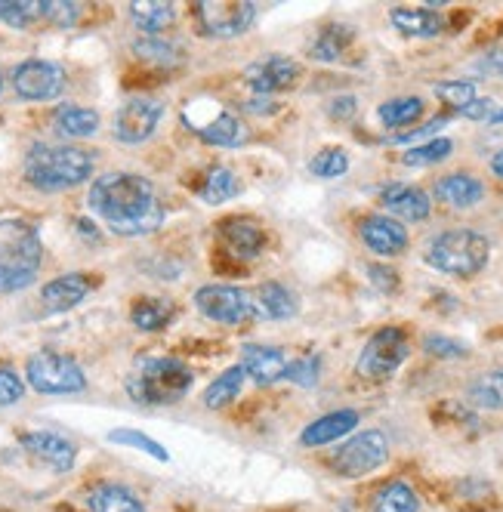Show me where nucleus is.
<instances>
[{"mask_svg":"<svg viewBox=\"0 0 503 512\" xmlns=\"http://www.w3.org/2000/svg\"><path fill=\"white\" fill-rule=\"evenodd\" d=\"M90 210L102 216L115 235H149L164 223V204L152 182L139 173H105L90 186Z\"/></svg>","mask_w":503,"mask_h":512,"instance_id":"obj_1","label":"nucleus"},{"mask_svg":"<svg viewBox=\"0 0 503 512\" xmlns=\"http://www.w3.org/2000/svg\"><path fill=\"white\" fill-rule=\"evenodd\" d=\"M25 176L34 189L44 192H62L75 189L93 176V155L75 145H31L25 158Z\"/></svg>","mask_w":503,"mask_h":512,"instance_id":"obj_2","label":"nucleus"},{"mask_svg":"<svg viewBox=\"0 0 503 512\" xmlns=\"http://www.w3.org/2000/svg\"><path fill=\"white\" fill-rule=\"evenodd\" d=\"M491 241L476 229H448L426 247V263L451 278H473L488 266Z\"/></svg>","mask_w":503,"mask_h":512,"instance_id":"obj_3","label":"nucleus"},{"mask_svg":"<svg viewBox=\"0 0 503 512\" xmlns=\"http://www.w3.org/2000/svg\"><path fill=\"white\" fill-rule=\"evenodd\" d=\"M192 389V371L176 358H152L127 380V392L139 405H176Z\"/></svg>","mask_w":503,"mask_h":512,"instance_id":"obj_4","label":"nucleus"},{"mask_svg":"<svg viewBox=\"0 0 503 512\" xmlns=\"http://www.w3.org/2000/svg\"><path fill=\"white\" fill-rule=\"evenodd\" d=\"M183 124L198 139H204L207 145H220V149H238V145L247 142L244 121L235 112H229L226 105L210 102V99L186 102V108H183Z\"/></svg>","mask_w":503,"mask_h":512,"instance_id":"obj_5","label":"nucleus"},{"mask_svg":"<svg viewBox=\"0 0 503 512\" xmlns=\"http://www.w3.org/2000/svg\"><path fill=\"white\" fill-rule=\"evenodd\" d=\"M25 377L31 389H38L44 395H75L87 389V377L81 371V364L59 352L31 355L25 364Z\"/></svg>","mask_w":503,"mask_h":512,"instance_id":"obj_6","label":"nucleus"},{"mask_svg":"<svg viewBox=\"0 0 503 512\" xmlns=\"http://www.w3.org/2000/svg\"><path fill=\"white\" fill-rule=\"evenodd\" d=\"M408 355H411V343L402 327H380L365 343L362 355H358L355 371L365 380H386L402 368Z\"/></svg>","mask_w":503,"mask_h":512,"instance_id":"obj_7","label":"nucleus"},{"mask_svg":"<svg viewBox=\"0 0 503 512\" xmlns=\"http://www.w3.org/2000/svg\"><path fill=\"white\" fill-rule=\"evenodd\" d=\"M44 260V244L25 219H0V269L38 275Z\"/></svg>","mask_w":503,"mask_h":512,"instance_id":"obj_8","label":"nucleus"},{"mask_svg":"<svg viewBox=\"0 0 503 512\" xmlns=\"http://www.w3.org/2000/svg\"><path fill=\"white\" fill-rule=\"evenodd\" d=\"M386 460H389L386 435L380 429H365L337 448V454L331 457V466L337 475H343V479H358V475H368V472L380 469Z\"/></svg>","mask_w":503,"mask_h":512,"instance_id":"obj_9","label":"nucleus"},{"mask_svg":"<svg viewBox=\"0 0 503 512\" xmlns=\"http://www.w3.org/2000/svg\"><path fill=\"white\" fill-rule=\"evenodd\" d=\"M195 306L204 318L220 321V324H244L257 315L254 297L241 287L229 284H207L195 294Z\"/></svg>","mask_w":503,"mask_h":512,"instance_id":"obj_10","label":"nucleus"},{"mask_svg":"<svg viewBox=\"0 0 503 512\" xmlns=\"http://www.w3.org/2000/svg\"><path fill=\"white\" fill-rule=\"evenodd\" d=\"M13 90L28 102H50L65 90V68L47 59H28L13 71Z\"/></svg>","mask_w":503,"mask_h":512,"instance_id":"obj_11","label":"nucleus"},{"mask_svg":"<svg viewBox=\"0 0 503 512\" xmlns=\"http://www.w3.org/2000/svg\"><path fill=\"white\" fill-rule=\"evenodd\" d=\"M195 16L210 38H238L254 25L257 4H247V0L244 4H210L204 0V4H195Z\"/></svg>","mask_w":503,"mask_h":512,"instance_id":"obj_12","label":"nucleus"},{"mask_svg":"<svg viewBox=\"0 0 503 512\" xmlns=\"http://www.w3.org/2000/svg\"><path fill=\"white\" fill-rule=\"evenodd\" d=\"M161 118H164V105L158 99H146V96L127 99L115 115V136L127 145H139L158 130Z\"/></svg>","mask_w":503,"mask_h":512,"instance_id":"obj_13","label":"nucleus"},{"mask_svg":"<svg viewBox=\"0 0 503 512\" xmlns=\"http://www.w3.org/2000/svg\"><path fill=\"white\" fill-rule=\"evenodd\" d=\"M297 78H300V65L287 56H266L254 65H247V71H244V81L257 96L281 93L287 87H294Z\"/></svg>","mask_w":503,"mask_h":512,"instance_id":"obj_14","label":"nucleus"},{"mask_svg":"<svg viewBox=\"0 0 503 512\" xmlns=\"http://www.w3.org/2000/svg\"><path fill=\"white\" fill-rule=\"evenodd\" d=\"M358 235L377 256H399L408 250V229L386 213H371L358 223Z\"/></svg>","mask_w":503,"mask_h":512,"instance_id":"obj_15","label":"nucleus"},{"mask_svg":"<svg viewBox=\"0 0 503 512\" xmlns=\"http://www.w3.org/2000/svg\"><path fill=\"white\" fill-rule=\"evenodd\" d=\"M287 355L278 346H260V343H247L241 349V371L260 386L278 383L287 374Z\"/></svg>","mask_w":503,"mask_h":512,"instance_id":"obj_16","label":"nucleus"},{"mask_svg":"<svg viewBox=\"0 0 503 512\" xmlns=\"http://www.w3.org/2000/svg\"><path fill=\"white\" fill-rule=\"evenodd\" d=\"M22 448L34 460H41L44 466H50L56 472H68L78 457V448L59 432H28V435H22Z\"/></svg>","mask_w":503,"mask_h":512,"instance_id":"obj_17","label":"nucleus"},{"mask_svg":"<svg viewBox=\"0 0 503 512\" xmlns=\"http://www.w3.org/2000/svg\"><path fill=\"white\" fill-rule=\"evenodd\" d=\"M380 201L386 207V213H392V219H405V223H420V219L429 216L433 204H429V195L417 186H408V182H392L380 192Z\"/></svg>","mask_w":503,"mask_h":512,"instance_id":"obj_18","label":"nucleus"},{"mask_svg":"<svg viewBox=\"0 0 503 512\" xmlns=\"http://www.w3.org/2000/svg\"><path fill=\"white\" fill-rule=\"evenodd\" d=\"M87 294H90V278L71 272V275H59L50 284H44L41 300H44L47 312H68L78 303H84Z\"/></svg>","mask_w":503,"mask_h":512,"instance_id":"obj_19","label":"nucleus"},{"mask_svg":"<svg viewBox=\"0 0 503 512\" xmlns=\"http://www.w3.org/2000/svg\"><path fill=\"white\" fill-rule=\"evenodd\" d=\"M436 198L448 207L466 210L485 198V186L473 173H448L436 182Z\"/></svg>","mask_w":503,"mask_h":512,"instance_id":"obj_20","label":"nucleus"},{"mask_svg":"<svg viewBox=\"0 0 503 512\" xmlns=\"http://www.w3.org/2000/svg\"><path fill=\"white\" fill-rule=\"evenodd\" d=\"M355 426H358V414L355 411H334V414H325V417L312 420L303 429L300 442L306 448H321V445H331V442H337V438L349 435Z\"/></svg>","mask_w":503,"mask_h":512,"instance_id":"obj_21","label":"nucleus"},{"mask_svg":"<svg viewBox=\"0 0 503 512\" xmlns=\"http://www.w3.org/2000/svg\"><path fill=\"white\" fill-rule=\"evenodd\" d=\"M389 22L408 38H439L445 31V19L436 10H411V7H392Z\"/></svg>","mask_w":503,"mask_h":512,"instance_id":"obj_22","label":"nucleus"},{"mask_svg":"<svg viewBox=\"0 0 503 512\" xmlns=\"http://www.w3.org/2000/svg\"><path fill=\"white\" fill-rule=\"evenodd\" d=\"M254 309L257 315L263 318H272V321H281V318H294L300 303L294 297V290H287L284 284L278 281H266L257 287V294H254Z\"/></svg>","mask_w":503,"mask_h":512,"instance_id":"obj_23","label":"nucleus"},{"mask_svg":"<svg viewBox=\"0 0 503 512\" xmlns=\"http://www.w3.org/2000/svg\"><path fill=\"white\" fill-rule=\"evenodd\" d=\"M220 235L229 244V250H235V256H244V260L257 256L266 244L263 229L250 223V219H226V223H220Z\"/></svg>","mask_w":503,"mask_h":512,"instance_id":"obj_24","label":"nucleus"},{"mask_svg":"<svg viewBox=\"0 0 503 512\" xmlns=\"http://www.w3.org/2000/svg\"><path fill=\"white\" fill-rule=\"evenodd\" d=\"M87 509L90 512H146L142 509V500L124 485H96L87 494Z\"/></svg>","mask_w":503,"mask_h":512,"instance_id":"obj_25","label":"nucleus"},{"mask_svg":"<svg viewBox=\"0 0 503 512\" xmlns=\"http://www.w3.org/2000/svg\"><path fill=\"white\" fill-rule=\"evenodd\" d=\"M130 19L136 22L139 31H146L149 38H158L164 28L173 25L176 10L173 4H164V0H139V4H130Z\"/></svg>","mask_w":503,"mask_h":512,"instance_id":"obj_26","label":"nucleus"},{"mask_svg":"<svg viewBox=\"0 0 503 512\" xmlns=\"http://www.w3.org/2000/svg\"><path fill=\"white\" fill-rule=\"evenodd\" d=\"M53 121H56V130L62 136H75V139L93 136L99 130V115L93 112V108H84V105H59Z\"/></svg>","mask_w":503,"mask_h":512,"instance_id":"obj_27","label":"nucleus"},{"mask_svg":"<svg viewBox=\"0 0 503 512\" xmlns=\"http://www.w3.org/2000/svg\"><path fill=\"white\" fill-rule=\"evenodd\" d=\"M349 44H352V28L349 25H328L325 31H318L315 44L309 47V56L315 62H337V59H343Z\"/></svg>","mask_w":503,"mask_h":512,"instance_id":"obj_28","label":"nucleus"},{"mask_svg":"<svg viewBox=\"0 0 503 512\" xmlns=\"http://www.w3.org/2000/svg\"><path fill=\"white\" fill-rule=\"evenodd\" d=\"M241 386H244V371H241V364H235V368L223 371L217 380L204 389V408L220 411V408L232 405V401L238 398V392H241Z\"/></svg>","mask_w":503,"mask_h":512,"instance_id":"obj_29","label":"nucleus"},{"mask_svg":"<svg viewBox=\"0 0 503 512\" xmlns=\"http://www.w3.org/2000/svg\"><path fill=\"white\" fill-rule=\"evenodd\" d=\"M417 509H420V500H417L414 488L405 482L383 485L371 503V512H417Z\"/></svg>","mask_w":503,"mask_h":512,"instance_id":"obj_30","label":"nucleus"},{"mask_svg":"<svg viewBox=\"0 0 503 512\" xmlns=\"http://www.w3.org/2000/svg\"><path fill=\"white\" fill-rule=\"evenodd\" d=\"M176 309L170 300H139L130 312L133 324L139 327V331H146V334H155V331H164V327L173 321Z\"/></svg>","mask_w":503,"mask_h":512,"instance_id":"obj_31","label":"nucleus"},{"mask_svg":"<svg viewBox=\"0 0 503 512\" xmlns=\"http://www.w3.org/2000/svg\"><path fill=\"white\" fill-rule=\"evenodd\" d=\"M423 118V99L417 96H399L380 105V121L386 127H411Z\"/></svg>","mask_w":503,"mask_h":512,"instance_id":"obj_32","label":"nucleus"},{"mask_svg":"<svg viewBox=\"0 0 503 512\" xmlns=\"http://www.w3.org/2000/svg\"><path fill=\"white\" fill-rule=\"evenodd\" d=\"M238 192H241L238 176L229 167H213L207 173V179H204V186L198 189V195H201L204 204H223V201L235 198Z\"/></svg>","mask_w":503,"mask_h":512,"instance_id":"obj_33","label":"nucleus"},{"mask_svg":"<svg viewBox=\"0 0 503 512\" xmlns=\"http://www.w3.org/2000/svg\"><path fill=\"white\" fill-rule=\"evenodd\" d=\"M0 22L31 28L44 22V0H0Z\"/></svg>","mask_w":503,"mask_h":512,"instance_id":"obj_34","label":"nucleus"},{"mask_svg":"<svg viewBox=\"0 0 503 512\" xmlns=\"http://www.w3.org/2000/svg\"><path fill=\"white\" fill-rule=\"evenodd\" d=\"M451 152H454V142L439 136V139H429L423 145H414V149H408L402 155V164H408V167H429V164L445 161Z\"/></svg>","mask_w":503,"mask_h":512,"instance_id":"obj_35","label":"nucleus"},{"mask_svg":"<svg viewBox=\"0 0 503 512\" xmlns=\"http://www.w3.org/2000/svg\"><path fill=\"white\" fill-rule=\"evenodd\" d=\"M470 401L476 408H503V368L482 374L470 386Z\"/></svg>","mask_w":503,"mask_h":512,"instance_id":"obj_36","label":"nucleus"},{"mask_svg":"<svg viewBox=\"0 0 503 512\" xmlns=\"http://www.w3.org/2000/svg\"><path fill=\"white\" fill-rule=\"evenodd\" d=\"M109 442H112V445H127V448H136V451H146L149 457L164 460V463L170 460V454H167L164 445H158L155 438L142 435V432H136V429H115V432H109Z\"/></svg>","mask_w":503,"mask_h":512,"instance_id":"obj_37","label":"nucleus"},{"mask_svg":"<svg viewBox=\"0 0 503 512\" xmlns=\"http://www.w3.org/2000/svg\"><path fill=\"white\" fill-rule=\"evenodd\" d=\"M309 170L318 179H337L349 170V155L343 149H325L309 161Z\"/></svg>","mask_w":503,"mask_h":512,"instance_id":"obj_38","label":"nucleus"},{"mask_svg":"<svg viewBox=\"0 0 503 512\" xmlns=\"http://www.w3.org/2000/svg\"><path fill=\"white\" fill-rule=\"evenodd\" d=\"M436 96L460 112V108H466L476 99V84L473 81H442V84H436Z\"/></svg>","mask_w":503,"mask_h":512,"instance_id":"obj_39","label":"nucleus"},{"mask_svg":"<svg viewBox=\"0 0 503 512\" xmlns=\"http://www.w3.org/2000/svg\"><path fill=\"white\" fill-rule=\"evenodd\" d=\"M133 50H136V56L149 59V62H155V65H176V62H179V50H176L173 44L161 41V38L136 41V44H133Z\"/></svg>","mask_w":503,"mask_h":512,"instance_id":"obj_40","label":"nucleus"},{"mask_svg":"<svg viewBox=\"0 0 503 512\" xmlns=\"http://www.w3.org/2000/svg\"><path fill=\"white\" fill-rule=\"evenodd\" d=\"M81 19V4H68V0H44V22L56 28H71Z\"/></svg>","mask_w":503,"mask_h":512,"instance_id":"obj_41","label":"nucleus"},{"mask_svg":"<svg viewBox=\"0 0 503 512\" xmlns=\"http://www.w3.org/2000/svg\"><path fill=\"white\" fill-rule=\"evenodd\" d=\"M318 374H321V361L315 358V355H306V358H297V361H291L287 364V374H284V380H291V383H297V386H315L318 383Z\"/></svg>","mask_w":503,"mask_h":512,"instance_id":"obj_42","label":"nucleus"},{"mask_svg":"<svg viewBox=\"0 0 503 512\" xmlns=\"http://www.w3.org/2000/svg\"><path fill=\"white\" fill-rule=\"evenodd\" d=\"M423 349H426L429 355H436V358H463V355H466V346H463V343L448 340V337H442V334H429V337L423 340Z\"/></svg>","mask_w":503,"mask_h":512,"instance_id":"obj_43","label":"nucleus"},{"mask_svg":"<svg viewBox=\"0 0 503 512\" xmlns=\"http://www.w3.org/2000/svg\"><path fill=\"white\" fill-rule=\"evenodd\" d=\"M22 395H25L22 377H16V374L7 371V368H0V408L16 405V401H19Z\"/></svg>","mask_w":503,"mask_h":512,"instance_id":"obj_44","label":"nucleus"},{"mask_svg":"<svg viewBox=\"0 0 503 512\" xmlns=\"http://www.w3.org/2000/svg\"><path fill=\"white\" fill-rule=\"evenodd\" d=\"M494 112H497V105H494V99H473L466 108H460V115L463 118H470V121H491L494 118Z\"/></svg>","mask_w":503,"mask_h":512,"instance_id":"obj_45","label":"nucleus"},{"mask_svg":"<svg viewBox=\"0 0 503 512\" xmlns=\"http://www.w3.org/2000/svg\"><path fill=\"white\" fill-rule=\"evenodd\" d=\"M34 281V275L25 272H10V269H0V294H16V290L28 287Z\"/></svg>","mask_w":503,"mask_h":512,"instance_id":"obj_46","label":"nucleus"},{"mask_svg":"<svg viewBox=\"0 0 503 512\" xmlns=\"http://www.w3.org/2000/svg\"><path fill=\"white\" fill-rule=\"evenodd\" d=\"M448 124V118H436V121H429V124H423V127H417V130H408V133H399L395 136V142H411V139H420V136H433L439 127H445Z\"/></svg>","mask_w":503,"mask_h":512,"instance_id":"obj_47","label":"nucleus"},{"mask_svg":"<svg viewBox=\"0 0 503 512\" xmlns=\"http://www.w3.org/2000/svg\"><path fill=\"white\" fill-rule=\"evenodd\" d=\"M479 68H482V71H488V75H497V78H503V50H494V53H488V56L479 62Z\"/></svg>","mask_w":503,"mask_h":512,"instance_id":"obj_48","label":"nucleus"},{"mask_svg":"<svg viewBox=\"0 0 503 512\" xmlns=\"http://www.w3.org/2000/svg\"><path fill=\"white\" fill-rule=\"evenodd\" d=\"M247 112H254V115H272L275 112V102L269 96H254L250 102H244Z\"/></svg>","mask_w":503,"mask_h":512,"instance_id":"obj_49","label":"nucleus"},{"mask_svg":"<svg viewBox=\"0 0 503 512\" xmlns=\"http://www.w3.org/2000/svg\"><path fill=\"white\" fill-rule=\"evenodd\" d=\"M334 118H352L355 115V96H343V99H334V108H331Z\"/></svg>","mask_w":503,"mask_h":512,"instance_id":"obj_50","label":"nucleus"},{"mask_svg":"<svg viewBox=\"0 0 503 512\" xmlns=\"http://www.w3.org/2000/svg\"><path fill=\"white\" fill-rule=\"evenodd\" d=\"M491 170H494V176H500V179H503V149L491 158Z\"/></svg>","mask_w":503,"mask_h":512,"instance_id":"obj_51","label":"nucleus"},{"mask_svg":"<svg viewBox=\"0 0 503 512\" xmlns=\"http://www.w3.org/2000/svg\"><path fill=\"white\" fill-rule=\"evenodd\" d=\"M494 124H503V108H497V112H494V118H491Z\"/></svg>","mask_w":503,"mask_h":512,"instance_id":"obj_52","label":"nucleus"},{"mask_svg":"<svg viewBox=\"0 0 503 512\" xmlns=\"http://www.w3.org/2000/svg\"><path fill=\"white\" fill-rule=\"evenodd\" d=\"M0 93H4V75H0Z\"/></svg>","mask_w":503,"mask_h":512,"instance_id":"obj_53","label":"nucleus"}]
</instances>
